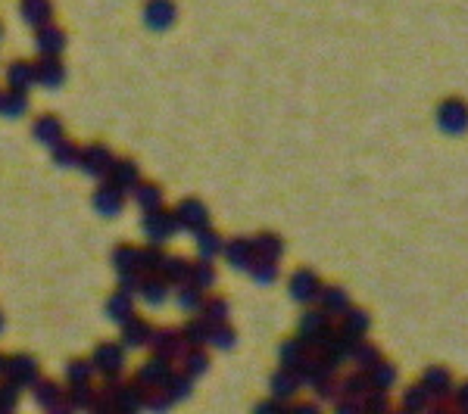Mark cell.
<instances>
[{"instance_id": "6da1fadb", "label": "cell", "mask_w": 468, "mask_h": 414, "mask_svg": "<svg viewBox=\"0 0 468 414\" xmlns=\"http://www.w3.org/2000/svg\"><path fill=\"white\" fill-rule=\"evenodd\" d=\"M6 370H10L13 377H16V383H28L38 370H34V361L32 358H13L10 365H6Z\"/></svg>"}, {"instance_id": "7a4b0ae2", "label": "cell", "mask_w": 468, "mask_h": 414, "mask_svg": "<svg viewBox=\"0 0 468 414\" xmlns=\"http://www.w3.org/2000/svg\"><path fill=\"white\" fill-rule=\"evenodd\" d=\"M25 19L32 22V25H41V22H47L50 16V4L47 0H25Z\"/></svg>"}, {"instance_id": "3957f363", "label": "cell", "mask_w": 468, "mask_h": 414, "mask_svg": "<svg viewBox=\"0 0 468 414\" xmlns=\"http://www.w3.org/2000/svg\"><path fill=\"white\" fill-rule=\"evenodd\" d=\"M97 361H100V370H106V374H113L116 368H122V352L116 346H103L97 352Z\"/></svg>"}, {"instance_id": "277c9868", "label": "cell", "mask_w": 468, "mask_h": 414, "mask_svg": "<svg viewBox=\"0 0 468 414\" xmlns=\"http://www.w3.org/2000/svg\"><path fill=\"white\" fill-rule=\"evenodd\" d=\"M38 47L44 50V53H60V50H63V32H56V28L41 32L38 34Z\"/></svg>"}, {"instance_id": "5b68a950", "label": "cell", "mask_w": 468, "mask_h": 414, "mask_svg": "<svg viewBox=\"0 0 468 414\" xmlns=\"http://www.w3.org/2000/svg\"><path fill=\"white\" fill-rule=\"evenodd\" d=\"M34 134H38L41 141H47V143H56V141H60V122H56V119H41L38 125H34Z\"/></svg>"}, {"instance_id": "8992f818", "label": "cell", "mask_w": 468, "mask_h": 414, "mask_svg": "<svg viewBox=\"0 0 468 414\" xmlns=\"http://www.w3.org/2000/svg\"><path fill=\"white\" fill-rule=\"evenodd\" d=\"M0 103H4V112H6V115H16V112H23V109H25V93H23V87H19V91H16V87H13V91L6 93V97L0 100Z\"/></svg>"}, {"instance_id": "52a82bcc", "label": "cell", "mask_w": 468, "mask_h": 414, "mask_svg": "<svg viewBox=\"0 0 468 414\" xmlns=\"http://www.w3.org/2000/svg\"><path fill=\"white\" fill-rule=\"evenodd\" d=\"M32 78H34V72H32V65H28V63H16V65H13V69H10V84L13 87H25L28 82H32Z\"/></svg>"}, {"instance_id": "ba28073f", "label": "cell", "mask_w": 468, "mask_h": 414, "mask_svg": "<svg viewBox=\"0 0 468 414\" xmlns=\"http://www.w3.org/2000/svg\"><path fill=\"white\" fill-rule=\"evenodd\" d=\"M97 206L103 209V212H113V209H119L122 206V196L113 190V187H103V190L97 193Z\"/></svg>"}, {"instance_id": "9c48e42d", "label": "cell", "mask_w": 468, "mask_h": 414, "mask_svg": "<svg viewBox=\"0 0 468 414\" xmlns=\"http://www.w3.org/2000/svg\"><path fill=\"white\" fill-rule=\"evenodd\" d=\"M38 78L44 84H60V78H63V69L56 63H44V69L38 72Z\"/></svg>"}, {"instance_id": "30bf717a", "label": "cell", "mask_w": 468, "mask_h": 414, "mask_svg": "<svg viewBox=\"0 0 468 414\" xmlns=\"http://www.w3.org/2000/svg\"><path fill=\"white\" fill-rule=\"evenodd\" d=\"M75 156H78V150L72 147V143H60V147L53 150V159H56V162H63V165H69Z\"/></svg>"}, {"instance_id": "8fae6325", "label": "cell", "mask_w": 468, "mask_h": 414, "mask_svg": "<svg viewBox=\"0 0 468 414\" xmlns=\"http://www.w3.org/2000/svg\"><path fill=\"white\" fill-rule=\"evenodd\" d=\"M53 399H56V387H53V383H41V387H38V402L41 405H53Z\"/></svg>"}, {"instance_id": "7c38bea8", "label": "cell", "mask_w": 468, "mask_h": 414, "mask_svg": "<svg viewBox=\"0 0 468 414\" xmlns=\"http://www.w3.org/2000/svg\"><path fill=\"white\" fill-rule=\"evenodd\" d=\"M16 387H0V408H6V405L13 402V396H16Z\"/></svg>"}, {"instance_id": "4fadbf2b", "label": "cell", "mask_w": 468, "mask_h": 414, "mask_svg": "<svg viewBox=\"0 0 468 414\" xmlns=\"http://www.w3.org/2000/svg\"><path fill=\"white\" fill-rule=\"evenodd\" d=\"M4 370H6V365H4V355H0V374H4Z\"/></svg>"}]
</instances>
